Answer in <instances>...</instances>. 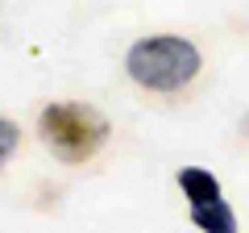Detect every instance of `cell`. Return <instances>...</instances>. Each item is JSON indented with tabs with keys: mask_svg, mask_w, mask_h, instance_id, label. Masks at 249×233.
<instances>
[{
	"mask_svg": "<svg viewBox=\"0 0 249 233\" xmlns=\"http://www.w3.org/2000/svg\"><path fill=\"white\" fill-rule=\"evenodd\" d=\"M204 67L196 42H187L178 34H154V38H142V42L129 46L124 54V71L137 88L145 92H158V96H175V92L191 88Z\"/></svg>",
	"mask_w": 249,
	"mask_h": 233,
	"instance_id": "6da1fadb",
	"label": "cell"
},
{
	"mask_svg": "<svg viewBox=\"0 0 249 233\" xmlns=\"http://www.w3.org/2000/svg\"><path fill=\"white\" fill-rule=\"evenodd\" d=\"M37 134L54 150V158L88 162L108 142L112 129H108V121L91 104H62V100H54V104H46L37 113Z\"/></svg>",
	"mask_w": 249,
	"mask_h": 233,
	"instance_id": "7a4b0ae2",
	"label": "cell"
},
{
	"mask_svg": "<svg viewBox=\"0 0 249 233\" xmlns=\"http://www.w3.org/2000/svg\"><path fill=\"white\" fill-rule=\"evenodd\" d=\"M191 225L199 233H237V213L229 208V200H204V204H187Z\"/></svg>",
	"mask_w": 249,
	"mask_h": 233,
	"instance_id": "3957f363",
	"label": "cell"
},
{
	"mask_svg": "<svg viewBox=\"0 0 249 233\" xmlns=\"http://www.w3.org/2000/svg\"><path fill=\"white\" fill-rule=\"evenodd\" d=\"M175 179H178V188H183L187 204H204V200H220L224 196L220 179H216L212 171H204V167H183Z\"/></svg>",
	"mask_w": 249,
	"mask_h": 233,
	"instance_id": "277c9868",
	"label": "cell"
},
{
	"mask_svg": "<svg viewBox=\"0 0 249 233\" xmlns=\"http://www.w3.org/2000/svg\"><path fill=\"white\" fill-rule=\"evenodd\" d=\"M17 146H21V129H17V121H9V116H0V167L17 154Z\"/></svg>",
	"mask_w": 249,
	"mask_h": 233,
	"instance_id": "5b68a950",
	"label": "cell"
},
{
	"mask_svg": "<svg viewBox=\"0 0 249 233\" xmlns=\"http://www.w3.org/2000/svg\"><path fill=\"white\" fill-rule=\"evenodd\" d=\"M245 134H249V116H245Z\"/></svg>",
	"mask_w": 249,
	"mask_h": 233,
	"instance_id": "8992f818",
	"label": "cell"
}]
</instances>
